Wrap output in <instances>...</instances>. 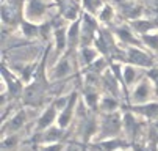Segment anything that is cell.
Returning <instances> with one entry per match:
<instances>
[{"mask_svg":"<svg viewBox=\"0 0 158 151\" xmlns=\"http://www.w3.org/2000/svg\"><path fill=\"white\" fill-rule=\"evenodd\" d=\"M122 131H124V115L119 110L111 113H100L97 134L93 139V142L121 137Z\"/></svg>","mask_w":158,"mask_h":151,"instance_id":"6da1fadb","label":"cell"},{"mask_svg":"<svg viewBox=\"0 0 158 151\" xmlns=\"http://www.w3.org/2000/svg\"><path fill=\"white\" fill-rule=\"evenodd\" d=\"M2 79H3V98L10 96L11 99H16L19 96H24L25 82L22 80L19 74L10 69L6 63L2 64Z\"/></svg>","mask_w":158,"mask_h":151,"instance_id":"7a4b0ae2","label":"cell"},{"mask_svg":"<svg viewBox=\"0 0 158 151\" xmlns=\"http://www.w3.org/2000/svg\"><path fill=\"white\" fill-rule=\"evenodd\" d=\"M52 3L47 0H24V19L35 24H44L49 17Z\"/></svg>","mask_w":158,"mask_h":151,"instance_id":"3957f363","label":"cell"},{"mask_svg":"<svg viewBox=\"0 0 158 151\" xmlns=\"http://www.w3.org/2000/svg\"><path fill=\"white\" fill-rule=\"evenodd\" d=\"M152 99H156L155 90H153V85H152L150 79L147 77V74H144V77L133 88L128 90V101L131 104H144Z\"/></svg>","mask_w":158,"mask_h":151,"instance_id":"277c9868","label":"cell"},{"mask_svg":"<svg viewBox=\"0 0 158 151\" xmlns=\"http://www.w3.org/2000/svg\"><path fill=\"white\" fill-rule=\"evenodd\" d=\"M125 63H130V64H135L141 69H150V68H155L153 66V57L146 51L143 49L141 46H130V47H125Z\"/></svg>","mask_w":158,"mask_h":151,"instance_id":"5b68a950","label":"cell"},{"mask_svg":"<svg viewBox=\"0 0 158 151\" xmlns=\"http://www.w3.org/2000/svg\"><path fill=\"white\" fill-rule=\"evenodd\" d=\"M30 113L28 109H20L17 112H14L10 118L3 120V127H2V134L8 135V134H17L22 127L28 123Z\"/></svg>","mask_w":158,"mask_h":151,"instance_id":"8992f818","label":"cell"},{"mask_svg":"<svg viewBox=\"0 0 158 151\" xmlns=\"http://www.w3.org/2000/svg\"><path fill=\"white\" fill-rule=\"evenodd\" d=\"M72 73H74V66L71 61V54H64L55 61V64L52 66V71H49L47 76L50 82H56V80H63L66 77H69Z\"/></svg>","mask_w":158,"mask_h":151,"instance_id":"52a82bcc","label":"cell"},{"mask_svg":"<svg viewBox=\"0 0 158 151\" xmlns=\"http://www.w3.org/2000/svg\"><path fill=\"white\" fill-rule=\"evenodd\" d=\"M58 115H60V110L55 105V102L47 104L46 107H44V110L41 112V115L38 117L36 123H35V131L42 132V131H46V129L55 126L58 123Z\"/></svg>","mask_w":158,"mask_h":151,"instance_id":"ba28073f","label":"cell"},{"mask_svg":"<svg viewBox=\"0 0 158 151\" xmlns=\"http://www.w3.org/2000/svg\"><path fill=\"white\" fill-rule=\"evenodd\" d=\"M78 93L77 91H72L69 95V101H67V104L63 107V109L60 110V115H58V126H61L63 129H67L69 127V124L74 121L75 118V112H77V104H78Z\"/></svg>","mask_w":158,"mask_h":151,"instance_id":"9c48e42d","label":"cell"},{"mask_svg":"<svg viewBox=\"0 0 158 151\" xmlns=\"http://www.w3.org/2000/svg\"><path fill=\"white\" fill-rule=\"evenodd\" d=\"M114 36L118 39V42H121V44H124L125 47H130V46H139L143 44L141 41V36L135 32L130 24H122L119 27L114 29Z\"/></svg>","mask_w":158,"mask_h":151,"instance_id":"30bf717a","label":"cell"},{"mask_svg":"<svg viewBox=\"0 0 158 151\" xmlns=\"http://www.w3.org/2000/svg\"><path fill=\"white\" fill-rule=\"evenodd\" d=\"M130 112H133L136 117H141L149 121H155L158 118V101L152 99L144 104H131Z\"/></svg>","mask_w":158,"mask_h":151,"instance_id":"8fae6325","label":"cell"},{"mask_svg":"<svg viewBox=\"0 0 158 151\" xmlns=\"http://www.w3.org/2000/svg\"><path fill=\"white\" fill-rule=\"evenodd\" d=\"M144 76L141 74V68L135 66L130 63H122V71H121V82L124 87H127L128 90L133 88Z\"/></svg>","mask_w":158,"mask_h":151,"instance_id":"7c38bea8","label":"cell"},{"mask_svg":"<svg viewBox=\"0 0 158 151\" xmlns=\"http://www.w3.org/2000/svg\"><path fill=\"white\" fill-rule=\"evenodd\" d=\"M52 39H53V47H55L56 57L60 58L61 55L67 52V27H63V25L53 27Z\"/></svg>","mask_w":158,"mask_h":151,"instance_id":"4fadbf2b","label":"cell"},{"mask_svg":"<svg viewBox=\"0 0 158 151\" xmlns=\"http://www.w3.org/2000/svg\"><path fill=\"white\" fill-rule=\"evenodd\" d=\"M93 148L96 151H121V149H127L128 148V142L125 139L114 137V139L93 142Z\"/></svg>","mask_w":158,"mask_h":151,"instance_id":"5bb4252c","label":"cell"},{"mask_svg":"<svg viewBox=\"0 0 158 151\" xmlns=\"http://www.w3.org/2000/svg\"><path fill=\"white\" fill-rule=\"evenodd\" d=\"M102 57L100 52L96 49V46H81L78 51H77V58H78V63L81 68H89L91 64L99 58Z\"/></svg>","mask_w":158,"mask_h":151,"instance_id":"9a60e30c","label":"cell"},{"mask_svg":"<svg viewBox=\"0 0 158 151\" xmlns=\"http://www.w3.org/2000/svg\"><path fill=\"white\" fill-rule=\"evenodd\" d=\"M121 109V104L118 101V96L110 95V93H102L100 102H99V110L102 113H111V112H118Z\"/></svg>","mask_w":158,"mask_h":151,"instance_id":"2e32d148","label":"cell"},{"mask_svg":"<svg viewBox=\"0 0 158 151\" xmlns=\"http://www.w3.org/2000/svg\"><path fill=\"white\" fill-rule=\"evenodd\" d=\"M64 131L66 129L55 124V126L46 129V131H42L39 134L42 135V143H55V142H61V139L64 137Z\"/></svg>","mask_w":158,"mask_h":151,"instance_id":"e0dca14e","label":"cell"},{"mask_svg":"<svg viewBox=\"0 0 158 151\" xmlns=\"http://www.w3.org/2000/svg\"><path fill=\"white\" fill-rule=\"evenodd\" d=\"M130 27L136 32L139 36L152 32V30H156V27L153 25L152 20L149 19H143V17H138V19H135V20H130Z\"/></svg>","mask_w":158,"mask_h":151,"instance_id":"ac0fdd59","label":"cell"},{"mask_svg":"<svg viewBox=\"0 0 158 151\" xmlns=\"http://www.w3.org/2000/svg\"><path fill=\"white\" fill-rule=\"evenodd\" d=\"M114 17H116V10H114V7L105 2L103 7L100 8L99 14H97L99 22H100L102 25H108V24H111L113 20H114Z\"/></svg>","mask_w":158,"mask_h":151,"instance_id":"d6986e66","label":"cell"},{"mask_svg":"<svg viewBox=\"0 0 158 151\" xmlns=\"http://www.w3.org/2000/svg\"><path fill=\"white\" fill-rule=\"evenodd\" d=\"M103 3H105V0H80L81 11L88 13V14H93V16L99 14V11L103 7Z\"/></svg>","mask_w":158,"mask_h":151,"instance_id":"ffe728a7","label":"cell"},{"mask_svg":"<svg viewBox=\"0 0 158 151\" xmlns=\"http://www.w3.org/2000/svg\"><path fill=\"white\" fill-rule=\"evenodd\" d=\"M141 41H143V44H144V47L147 51H152V52L158 54V29L143 35Z\"/></svg>","mask_w":158,"mask_h":151,"instance_id":"44dd1931","label":"cell"},{"mask_svg":"<svg viewBox=\"0 0 158 151\" xmlns=\"http://www.w3.org/2000/svg\"><path fill=\"white\" fill-rule=\"evenodd\" d=\"M17 8L13 3H6L3 2L2 5V19L5 24H16L17 22Z\"/></svg>","mask_w":158,"mask_h":151,"instance_id":"7402d4cb","label":"cell"},{"mask_svg":"<svg viewBox=\"0 0 158 151\" xmlns=\"http://www.w3.org/2000/svg\"><path fill=\"white\" fill-rule=\"evenodd\" d=\"M19 145V135L17 134H8L2 139V149L3 151H14Z\"/></svg>","mask_w":158,"mask_h":151,"instance_id":"603a6c76","label":"cell"},{"mask_svg":"<svg viewBox=\"0 0 158 151\" xmlns=\"http://www.w3.org/2000/svg\"><path fill=\"white\" fill-rule=\"evenodd\" d=\"M66 145L63 142H55V143H41L39 151H66Z\"/></svg>","mask_w":158,"mask_h":151,"instance_id":"cb8c5ba5","label":"cell"},{"mask_svg":"<svg viewBox=\"0 0 158 151\" xmlns=\"http://www.w3.org/2000/svg\"><path fill=\"white\" fill-rule=\"evenodd\" d=\"M146 74H147V77L150 79V82H152V85H153V90H155V98L158 99V69H156V68L146 69Z\"/></svg>","mask_w":158,"mask_h":151,"instance_id":"d4e9b609","label":"cell"},{"mask_svg":"<svg viewBox=\"0 0 158 151\" xmlns=\"http://www.w3.org/2000/svg\"><path fill=\"white\" fill-rule=\"evenodd\" d=\"M153 123H155V127H156V129H158V118H156V120H155V121H153Z\"/></svg>","mask_w":158,"mask_h":151,"instance_id":"484cf974","label":"cell"}]
</instances>
